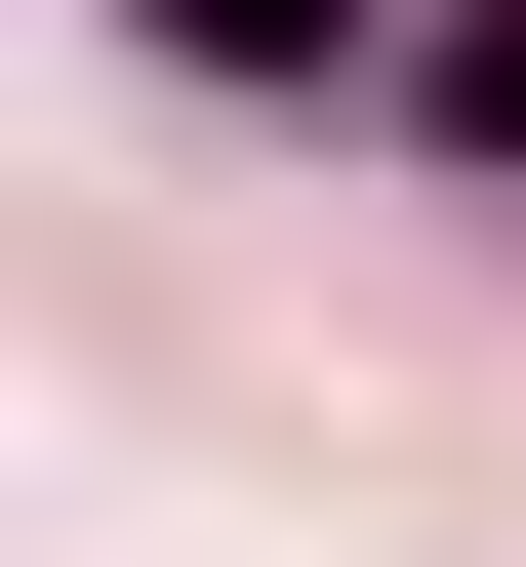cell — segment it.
<instances>
[{
    "label": "cell",
    "instance_id": "7a4b0ae2",
    "mask_svg": "<svg viewBox=\"0 0 526 567\" xmlns=\"http://www.w3.org/2000/svg\"><path fill=\"white\" fill-rule=\"evenodd\" d=\"M405 122H445L486 203H526V0H445V41H405Z\"/></svg>",
    "mask_w": 526,
    "mask_h": 567
},
{
    "label": "cell",
    "instance_id": "6da1fadb",
    "mask_svg": "<svg viewBox=\"0 0 526 567\" xmlns=\"http://www.w3.org/2000/svg\"><path fill=\"white\" fill-rule=\"evenodd\" d=\"M163 82H244V122H324V82H405V0H122Z\"/></svg>",
    "mask_w": 526,
    "mask_h": 567
}]
</instances>
